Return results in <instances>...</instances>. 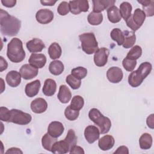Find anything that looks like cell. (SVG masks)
Instances as JSON below:
<instances>
[{
  "instance_id": "3",
  "label": "cell",
  "mask_w": 154,
  "mask_h": 154,
  "mask_svg": "<svg viewBox=\"0 0 154 154\" xmlns=\"http://www.w3.org/2000/svg\"><path fill=\"white\" fill-rule=\"evenodd\" d=\"M152 69V64L149 62L142 63L137 70L131 72L128 76V83L132 87H137L150 74Z\"/></svg>"
},
{
  "instance_id": "47",
  "label": "cell",
  "mask_w": 154,
  "mask_h": 154,
  "mask_svg": "<svg viewBox=\"0 0 154 154\" xmlns=\"http://www.w3.org/2000/svg\"><path fill=\"white\" fill-rule=\"evenodd\" d=\"M114 154H121V153H123V154H128L129 153V150L128 148L125 146H121L120 147H119L117 150L114 152Z\"/></svg>"
},
{
  "instance_id": "17",
  "label": "cell",
  "mask_w": 154,
  "mask_h": 154,
  "mask_svg": "<svg viewBox=\"0 0 154 154\" xmlns=\"http://www.w3.org/2000/svg\"><path fill=\"white\" fill-rule=\"evenodd\" d=\"M48 108V103L45 99L42 97L36 98L31 103V109L32 111L36 114L44 112Z\"/></svg>"
},
{
  "instance_id": "10",
  "label": "cell",
  "mask_w": 154,
  "mask_h": 154,
  "mask_svg": "<svg viewBox=\"0 0 154 154\" xmlns=\"http://www.w3.org/2000/svg\"><path fill=\"white\" fill-rule=\"evenodd\" d=\"M19 73L24 79L29 80L37 76L38 71L37 68L32 66L30 64H25L20 67Z\"/></svg>"
},
{
  "instance_id": "15",
  "label": "cell",
  "mask_w": 154,
  "mask_h": 154,
  "mask_svg": "<svg viewBox=\"0 0 154 154\" xmlns=\"http://www.w3.org/2000/svg\"><path fill=\"white\" fill-rule=\"evenodd\" d=\"M93 11L95 13H100L105 9L114 5L116 1L114 0H93Z\"/></svg>"
},
{
  "instance_id": "14",
  "label": "cell",
  "mask_w": 154,
  "mask_h": 154,
  "mask_svg": "<svg viewBox=\"0 0 154 154\" xmlns=\"http://www.w3.org/2000/svg\"><path fill=\"white\" fill-rule=\"evenodd\" d=\"M64 130L62 123L58 121H54L49 123L48 128V133L54 138H57L60 137Z\"/></svg>"
},
{
  "instance_id": "30",
  "label": "cell",
  "mask_w": 154,
  "mask_h": 154,
  "mask_svg": "<svg viewBox=\"0 0 154 154\" xmlns=\"http://www.w3.org/2000/svg\"><path fill=\"white\" fill-rule=\"evenodd\" d=\"M62 53L61 48L58 43L54 42L51 43L48 48V54L52 60L59 58Z\"/></svg>"
},
{
  "instance_id": "28",
  "label": "cell",
  "mask_w": 154,
  "mask_h": 154,
  "mask_svg": "<svg viewBox=\"0 0 154 154\" xmlns=\"http://www.w3.org/2000/svg\"><path fill=\"white\" fill-rule=\"evenodd\" d=\"M152 137L149 133L143 134L139 139L140 147L143 150L149 149L152 146Z\"/></svg>"
},
{
  "instance_id": "2",
  "label": "cell",
  "mask_w": 154,
  "mask_h": 154,
  "mask_svg": "<svg viewBox=\"0 0 154 154\" xmlns=\"http://www.w3.org/2000/svg\"><path fill=\"white\" fill-rule=\"evenodd\" d=\"M7 55L11 62L15 63H20L25 59V52L22 42L19 38L14 37L8 43Z\"/></svg>"
},
{
  "instance_id": "27",
  "label": "cell",
  "mask_w": 154,
  "mask_h": 154,
  "mask_svg": "<svg viewBox=\"0 0 154 154\" xmlns=\"http://www.w3.org/2000/svg\"><path fill=\"white\" fill-rule=\"evenodd\" d=\"M64 64L60 60L52 61L49 66V70L50 73L55 76L61 75L64 71Z\"/></svg>"
},
{
  "instance_id": "24",
  "label": "cell",
  "mask_w": 154,
  "mask_h": 154,
  "mask_svg": "<svg viewBox=\"0 0 154 154\" xmlns=\"http://www.w3.org/2000/svg\"><path fill=\"white\" fill-rule=\"evenodd\" d=\"M69 151L70 147L64 140L55 142L51 149V152L55 154H64Z\"/></svg>"
},
{
  "instance_id": "11",
  "label": "cell",
  "mask_w": 154,
  "mask_h": 154,
  "mask_svg": "<svg viewBox=\"0 0 154 154\" xmlns=\"http://www.w3.org/2000/svg\"><path fill=\"white\" fill-rule=\"evenodd\" d=\"M106 77L109 82L116 84L122 80L123 73L120 68L118 67H111L106 72Z\"/></svg>"
},
{
  "instance_id": "42",
  "label": "cell",
  "mask_w": 154,
  "mask_h": 154,
  "mask_svg": "<svg viewBox=\"0 0 154 154\" xmlns=\"http://www.w3.org/2000/svg\"><path fill=\"white\" fill-rule=\"evenodd\" d=\"M70 11V7L69 2L66 1L61 2L58 8H57V12L61 16H65L69 13Z\"/></svg>"
},
{
  "instance_id": "26",
  "label": "cell",
  "mask_w": 154,
  "mask_h": 154,
  "mask_svg": "<svg viewBox=\"0 0 154 154\" xmlns=\"http://www.w3.org/2000/svg\"><path fill=\"white\" fill-rule=\"evenodd\" d=\"M124 35V42L123 43V46L125 48L128 49L133 46L136 41V35L134 31H124L123 32Z\"/></svg>"
},
{
  "instance_id": "31",
  "label": "cell",
  "mask_w": 154,
  "mask_h": 154,
  "mask_svg": "<svg viewBox=\"0 0 154 154\" xmlns=\"http://www.w3.org/2000/svg\"><path fill=\"white\" fill-rule=\"evenodd\" d=\"M132 7L130 3L128 2H123L120 5L119 12L121 15V17L126 21L132 14Z\"/></svg>"
},
{
  "instance_id": "35",
  "label": "cell",
  "mask_w": 154,
  "mask_h": 154,
  "mask_svg": "<svg viewBox=\"0 0 154 154\" xmlns=\"http://www.w3.org/2000/svg\"><path fill=\"white\" fill-rule=\"evenodd\" d=\"M64 141L68 144L70 150L75 146L77 143V137L76 136L75 131L72 129H70L67 134L66 137L64 139Z\"/></svg>"
},
{
  "instance_id": "39",
  "label": "cell",
  "mask_w": 154,
  "mask_h": 154,
  "mask_svg": "<svg viewBox=\"0 0 154 154\" xmlns=\"http://www.w3.org/2000/svg\"><path fill=\"white\" fill-rule=\"evenodd\" d=\"M79 115V111L72 109L70 105L67 106L64 111V116L66 118L70 120L73 121L78 119Z\"/></svg>"
},
{
  "instance_id": "29",
  "label": "cell",
  "mask_w": 154,
  "mask_h": 154,
  "mask_svg": "<svg viewBox=\"0 0 154 154\" xmlns=\"http://www.w3.org/2000/svg\"><path fill=\"white\" fill-rule=\"evenodd\" d=\"M138 2L141 4L143 7L142 10L146 14V16L151 17L154 15V1H147V0H141L138 1Z\"/></svg>"
},
{
  "instance_id": "34",
  "label": "cell",
  "mask_w": 154,
  "mask_h": 154,
  "mask_svg": "<svg viewBox=\"0 0 154 154\" xmlns=\"http://www.w3.org/2000/svg\"><path fill=\"white\" fill-rule=\"evenodd\" d=\"M111 38L117 42V45H122L124 42V35L123 32L119 28H114L110 33Z\"/></svg>"
},
{
  "instance_id": "13",
  "label": "cell",
  "mask_w": 154,
  "mask_h": 154,
  "mask_svg": "<svg viewBox=\"0 0 154 154\" xmlns=\"http://www.w3.org/2000/svg\"><path fill=\"white\" fill-rule=\"evenodd\" d=\"M100 130L95 126L89 125L84 130L85 140L90 144L93 143L99 138Z\"/></svg>"
},
{
  "instance_id": "33",
  "label": "cell",
  "mask_w": 154,
  "mask_h": 154,
  "mask_svg": "<svg viewBox=\"0 0 154 154\" xmlns=\"http://www.w3.org/2000/svg\"><path fill=\"white\" fill-rule=\"evenodd\" d=\"M87 20L91 25H99L103 21V15L101 13L92 11L88 15Z\"/></svg>"
},
{
  "instance_id": "9",
  "label": "cell",
  "mask_w": 154,
  "mask_h": 154,
  "mask_svg": "<svg viewBox=\"0 0 154 154\" xmlns=\"http://www.w3.org/2000/svg\"><path fill=\"white\" fill-rule=\"evenodd\" d=\"M109 54V51L107 48H99L95 52L94 55V62L95 65L98 67L104 66L107 63Z\"/></svg>"
},
{
  "instance_id": "4",
  "label": "cell",
  "mask_w": 154,
  "mask_h": 154,
  "mask_svg": "<svg viewBox=\"0 0 154 154\" xmlns=\"http://www.w3.org/2000/svg\"><path fill=\"white\" fill-rule=\"evenodd\" d=\"M90 119L96 125L98 126L100 133L106 134L109 132L111 127V122L110 119L105 117L97 108H91L88 112Z\"/></svg>"
},
{
  "instance_id": "21",
  "label": "cell",
  "mask_w": 154,
  "mask_h": 154,
  "mask_svg": "<svg viewBox=\"0 0 154 154\" xmlns=\"http://www.w3.org/2000/svg\"><path fill=\"white\" fill-rule=\"evenodd\" d=\"M115 143L114 137L110 135H105L99 140V147L103 151L108 150L112 148Z\"/></svg>"
},
{
  "instance_id": "6",
  "label": "cell",
  "mask_w": 154,
  "mask_h": 154,
  "mask_svg": "<svg viewBox=\"0 0 154 154\" xmlns=\"http://www.w3.org/2000/svg\"><path fill=\"white\" fill-rule=\"evenodd\" d=\"M146 19V14L144 11L139 8L135 10L133 14L126 20L127 26L133 31L138 30L143 24Z\"/></svg>"
},
{
  "instance_id": "50",
  "label": "cell",
  "mask_w": 154,
  "mask_h": 154,
  "mask_svg": "<svg viewBox=\"0 0 154 154\" xmlns=\"http://www.w3.org/2000/svg\"><path fill=\"white\" fill-rule=\"evenodd\" d=\"M41 4L43 5H48V6H52L54 5L56 2L57 1H52V0H49V1H40Z\"/></svg>"
},
{
  "instance_id": "37",
  "label": "cell",
  "mask_w": 154,
  "mask_h": 154,
  "mask_svg": "<svg viewBox=\"0 0 154 154\" xmlns=\"http://www.w3.org/2000/svg\"><path fill=\"white\" fill-rule=\"evenodd\" d=\"M141 55H142L141 48L138 45H135L130 49V51L128 52L126 57L131 60H137L141 56Z\"/></svg>"
},
{
  "instance_id": "46",
  "label": "cell",
  "mask_w": 154,
  "mask_h": 154,
  "mask_svg": "<svg viewBox=\"0 0 154 154\" xmlns=\"http://www.w3.org/2000/svg\"><path fill=\"white\" fill-rule=\"evenodd\" d=\"M146 123L147 126L150 129L154 128V114H152L147 117L146 120Z\"/></svg>"
},
{
  "instance_id": "38",
  "label": "cell",
  "mask_w": 154,
  "mask_h": 154,
  "mask_svg": "<svg viewBox=\"0 0 154 154\" xmlns=\"http://www.w3.org/2000/svg\"><path fill=\"white\" fill-rule=\"evenodd\" d=\"M66 82L73 90L78 89L81 85V80L76 78L72 74L66 76Z\"/></svg>"
},
{
  "instance_id": "1",
  "label": "cell",
  "mask_w": 154,
  "mask_h": 154,
  "mask_svg": "<svg viewBox=\"0 0 154 154\" xmlns=\"http://www.w3.org/2000/svg\"><path fill=\"white\" fill-rule=\"evenodd\" d=\"M20 26V20L3 9H0V29L4 35L12 37L17 35Z\"/></svg>"
},
{
  "instance_id": "22",
  "label": "cell",
  "mask_w": 154,
  "mask_h": 154,
  "mask_svg": "<svg viewBox=\"0 0 154 154\" xmlns=\"http://www.w3.org/2000/svg\"><path fill=\"white\" fill-rule=\"evenodd\" d=\"M57 90V84L55 80L52 79H46L45 81L44 85L42 88L43 93L47 96H53Z\"/></svg>"
},
{
  "instance_id": "49",
  "label": "cell",
  "mask_w": 154,
  "mask_h": 154,
  "mask_svg": "<svg viewBox=\"0 0 154 154\" xmlns=\"http://www.w3.org/2000/svg\"><path fill=\"white\" fill-rule=\"evenodd\" d=\"M6 154H9V153H11V154H14V153H21L22 154L23 152L22 151L17 147H11L8 149L6 152H5Z\"/></svg>"
},
{
  "instance_id": "20",
  "label": "cell",
  "mask_w": 154,
  "mask_h": 154,
  "mask_svg": "<svg viewBox=\"0 0 154 154\" xmlns=\"http://www.w3.org/2000/svg\"><path fill=\"white\" fill-rule=\"evenodd\" d=\"M41 84L38 79H36L29 83H28L25 88V92L27 96L32 97L36 96L40 88Z\"/></svg>"
},
{
  "instance_id": "7",
  "label": "cell",
  "mask_w": 154,
  "mask_h": 154,
  "mask_svg": "<svg viewBox=\"0 0 154 154\" xmlns=\"http://www.w3.org/2000/svg\"><path fill=\"white\" fill-rule=\"evenodd\" d=\"M32 120L31 116L26 112L17 109L10 110L8 122H12L20 125H26L29 124Z\"/></svg>"
},
{
  "instance_id": "36",
  "label": "cell",
  "mask_w": 154,
  "mask_h": 154,
  "mask_svg": "<svg viewBox=\"0 0 154 154\" xmlns=\"http://www.w3.org/2000/svg\"><path fill=\"white\" fill-rule=\"evenodd\" d=\"M84 105V98L79 95H76L72 97L70 106L72 109L79 111L82 108Z\"/></svg>"
},
{
  "instance_id": "32",
  "label": "cell",
  "mask_w": 154,
  "mask_h": 154,
  "mask_svg": "<svg viewBox=\"0 0 154 154\" xmlns=\"http://www.w3.org/2000/svg\"><path fill=\"white\" fill-rule=\"evenodd\" d=\"M57 141V138L52 137L48 133L45 134L42 138V144L43 147L48 150L51 152V149L55 142Z\"/></svg>"
},
{
  "instance_id": "16",
  "label": "cell",
  "mask_w": 154,
  "mask_h": 154,
  "mask_svg": "<svg viewBox=\"0 0 154 154\" xmlns=\"http://www.w3.org/2000/svg\"><path fill=\"white\" fill-rule=\"evenodd\" d=\"M28 62L32 66L37 69H41L46 64V57L43 54L32 53L29 58Z\"/></svg>"
},
{
  "instance_id": "12",
  "label": "cell",
  "mask_w": 154,
  "mask_h": 154,
  "mask_svg": "<svg viewBox=\"0 0 154 154\" xmlns=\"http://www.w3.org/2000/svg\"><path fill=\"white\" fill-rule=\"evenodd\" d=\"M35 19L41 24H48L53 20L54 13L49 9H40L37 12Z\"/></svg>"
},
{
  "instance_id": "5",
  "label": "cell",
  "mask_w": 154,
  "mask_h": 154,
  "mask_svg": "<svg viewBox=\"0 0 154 154\" xmlns=\"http://www.w3.org/2000/svg\"><path fill=\"white\" fill-rule=\"evenodd\" d=\"M82 51L87 54L91 55L99 49L98 43L93 32H85L79 35Z\"/></svg>"
},
{
  "instance_id": "8",
  "label": "cell",
  "mask_w": 154,
  "mask_h": 154,
  "mask_svg": "<svg viewBox=\"0 0 154 154\" xmlns=\"http://www.w3.org/2000/svg\"><path fill=\"white\" fill-rule=\"evenodd\" d=\"M70 11L73 14H79L81 12H87L89 8L88 1L87 0L70 1L69 2Z\"/></svg>"
},
{
  "instance_id": "41",
  "label": "cell",
  "mask_w": 154,
  "mask_h": 154,
  "mask_svg": "<svg viewBox=\"0 0 154 154\" xmlns=\"http://www.w3.org/2000/svg\"><path fill=\"white\" fill-rule=\"evenodd\" d=\"M122 65L126 71L132 72L137 65V60H131L125 57L123 60Z\"/></svg>"
},
{
  "instance_id": "48",
  "label": "cell",
  "mask_w": 154,
  "mask_h": 154,
  "mask_svg": "<svg viewBox=\"0 0 154 154\" xmlns=\"http://www.w3.org/2000/svg\"><path fill=\"white\" fill-rule=\"evenodd\" d=\"M8 67V63L7 61L2 57H0V72H2L6 70Z\"/></svg>"
},
{
  "instance_id": "44",
  "label": "cell",
  "mask_w": 154,
  "mask_h": 154,
  "mask_svg": "<svg viewBox=\"0 0 154 154\" xmlns=\"http://www.w3.org/2000/svg\"><path fill=\"white\" fill-rule=\"evenodd\" d=\"M1 3L4 6L6 7L11 8L16 5V0H1Z\"/></svg>"
},
{
  "instance_id": "45",
  "label": "cell",
  "mask_w": 154,
  "mask_h": 154,
  "mask_svg": "<svg viewBox=\"0 0 154 154\" xmlns=\"http://www.w3.org/2000/svg\"><path fill=\"white\" fill-rule=\"evenodd\" d=\"M70 153H79V154H84V149L78 146L75 145V146H73L69 151Z\"/></svg>"
},
{
  "instance_id": "23",
  "label": "cell",
  "mask_w": 154,
  "mask_h": 154,
  "mask_svg": "<svg viewBox=\"0 0 154 154\" xmlns=\"http://www.w3.org/2000/svg\"><path fill=\"white\" fill-rule=\"evenodd\" d=\"M57 97L60 102L63 103H67L70 101L72 97V93L69 88L66 85L63 84L60 86Z\"/></svg>"
},
{
  "instance_id": "25",
  "label": "cell",
  "mask_w": 154,
  "mask_h": 154,
  "mask_svg": "<svg viewBox=\"0 0 154 154\" xmlns=\"http://www.w3.org/2000/svg\"><path fill=\"white\" fill-rule=\"evenodd\" d=\"M107 16L109 21L113 23L119 22L122 19L119 9L115 5H112L107 9Z\"/></svg>"
},
{
  "instance_id": "19",
  "label": "cell",
  "mask_w": 154,
  "mask_h": 154,
  "mask_svg": "<svg viewBox=\"0 0 154 154\" xmlns=\"http://www.w3.org/2000/svg\"><path fill=\"white\" fill-rule=\"evenodd\" d=\"M21 75L16 70H11L6 75L5 80L8 85L11 87H17L21 82Z\"/></svg>"
},
{
  "instance_id": "43",
  "label": "cell",
  "mask_w": 154,
  "mask_h": 154,
  "mask_svg": "<svg viewBox=\"0 0 154 154\" xmlns=\"http://www.w3.org/2000/svg\"><path fill=\"white\" fill-rule=\"evenodd\" d=\"M10 116V110L4 106L0 108V119L1 121L8 122Z\"/></svg>"
},
{
  "instance_id": "51",
  "label": "cell",
  "mask_w": 154,
  "mask_h": 154,
  "mask_svg": "<svg viewBox=\"0 0 154 154\" xmlns=\"http://www.w3.org/2000/svg\"><path fill=\"white\" fill-rule=\"evenodd\" d=\"M1 93H2L3 91H4V89H5V85H4V81H3V79H2V78H1Z\"/></svg>"
},
{
  "instance_id": "40",
  "label": "cell",
  "mask_w": 154,
  "mask_h": 154,
  "mask_svg": "<svg viewBox=\"0 0 154 154\" xmlns=\"http://www.w3.org/2000/svg\"><path fill=\"white\" fill-rule=\"evenodd\" d=\"M71 74L79 79H84L87 75V70L84 67H77L71 70Z\"/></svg>"
},
{
  "instance_id": "18",
  "label": "cell",
  "mask_w": 154,
  "mask_h": 154,
  "mask_svg": "<svg viewBox=\"0 0 154 154\" xmlns=\"http://www.w3.org/2000/svg\"><path fill=\"white\" fill-rule=\"evenodd\" d=\"M26 46L30 52L35 53L41 52L45 48V45L40 38H34L27 42Z\"/></svg>"
}]
</instances>
